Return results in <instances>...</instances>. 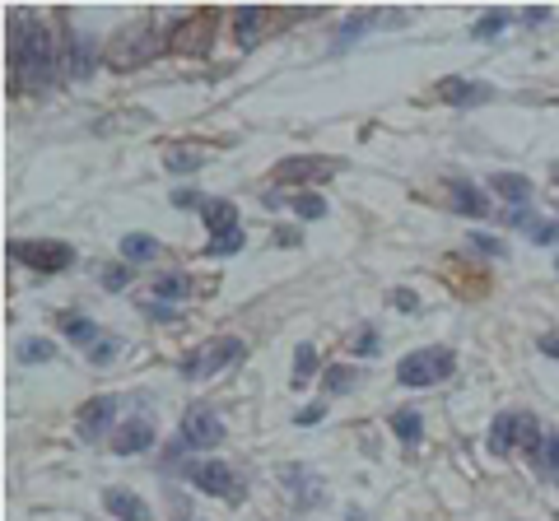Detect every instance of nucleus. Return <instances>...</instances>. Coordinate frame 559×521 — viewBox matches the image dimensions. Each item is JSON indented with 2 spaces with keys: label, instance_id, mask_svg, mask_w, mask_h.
I'll list each match as a JSON object with an SVG mask.
<instances>
[{
  "label": "nucleus",
  "instance_id": "f257e3e1",
  "mask_svg": "<svg viewBox=\"0 0 559 521\" xmlns=\"http://www.w3.org/2000/svg\"><path fill=\"white\" fill-rule=\"evenodd\" d=\"M10 70H14V84L19 80L52 84L56 75V38L33 14H19L10 24Z\"/></svg>",
  "mask_w": 559,
  "mask_h": 521
},
{
  "label": "nucleus",
  "instance_id": "f03ea898",
  "mask_svg": "<svg viewBox=\"0 0 559 521\" xmlns=\"http://www.w3.org/2000/svg\"><path fill=\"white\" fill-rule=\"evenodd\" d=\"M443 377H452V349H415V354L396 363L401 387H434Z\"/></svg>",
  "mask_w": 559,
  "mask_h": 521
},
{
  "label": "nucleus",
  "instance_id": "7ed1b4c3",
  "mask_svg": "<svg viewBox=\"0 0 559 521\" xmlns=\"http://www.w3.org/2000/svg\"><path fill=\"white\" fill-rule=\"evenodd\" d=\"M10 261L28 270H42V275H56V270H70L75 266V247L70 242H10Z\"/></svg>",
  "mask_w": 559,
  "mask_h": 521
},
{
  "label": "nucleus",
  "instance_id": "20e7f679",
  "mask_svg": "<svg viewBox=\"0 0 559 521\" xmlns=\"http://www.w3.org/2000/svg\"><path fill=\"white\" fill-rule=\"evenodd\" d=\"M518 442H527V447H532V452H541V424H536L532 415H522V410H513V415H499L490 424V452H513V447H518Z\"/></svg>",
  "mask_w": 559,
  "mask_h": 521
},
{
  "label": "nucleus",
  "instance_id": "39448f33",
  "mask_svg": "<svg viewBox=\"0 0 559 521\" xmlns=\"http://www.w3.org/2000/svg\"><path fill=\"white\" fill-rule=\"evenodd\" d=\"M210 33H215V14L196 10V14H187V19H178V24L168 28V47L201 56V52H210Z\"/></svg>",
  "mask_w": 559,
  "mask_h": 521
},
{
  "label": "nucleus",
  "instance_id": "423d86ee",
  "mask_svg": "<svg viewBox=\"0 0 559 521\" xmlns=\"http://www.w3.org/2000/svg\"><path fill=\"white\" fill-rule=\"evenodd\" d=\"M159 52V42H154V28L150 24H136V28H126V33H117V47L108 52V61L117 70L126 66H140V61H150V56Z\"/></svg>",
  "mask_w": 559,
  "mask_h": 521
},
{
  "label": "nucleus",
  "instance_id": "0eeeda50",
  "mask_svg": "<svg viewBox=\"0 0 559 521\" xmlns=\"http://www.w3.org/2000/svg\"><path fill=\"white\" fill-rule=\"evenodd\" d=\"M224 442V424H219L215 410H205V405H191L187 415H182V447H196V452H205V447H219Z\"/></svg>",
  "mask_w": 559,
  "mask_h": 521
},
{
  "label": "nucleus",
  "instance_id": "6e6552de",
  "mask_svg": "<svg viewBox=\"0 0 559 521\" xmlns=\"http://www.w3.org/2000/svg\"><path fill=\"white\" fill-rule=\"evenodd\" d=\"M238 354H243V340H233V335H229V340H215L210 349L191 354V359L182 363V373H187V377H215L219 368H224V363H233Z\"/></svg>",
  "mask_w": 559,
  "mask_h": 521
},
{
  "label": "nucleus",
  "instance_id": "1a4fd4ad",
  "mask_svg": "<svg viewBox=\"0 0 559 521\" xmlns=\"http://www.w3.org/2000/svg\"><path fill=\"white\" fill-rule=\"evenodd\" d=\"M187 480L201 489V494H210V498H233V470L224 466V461H196V466L187 470Z\"/></svg>",
  "mask_w": 559,
  "mask_h": 521
},
{
  "label": "nucleus",
  "instance_id": "9d476101",
  "mask_svg": "<svg viewBox=\"0 0 559 521\" xmlns=\"http://www.w3.org/2000/svg\"><path fill=\"white\" fill-rule=\"evenodd\" d=\"M150 447H154V419L145 415H131L117 428V438H112V452L117 456H136V452H150Z\"/></svg>",
  "mask_w": 559,
  "mask_h": 521
},
{
  "label": "nucleus",
  "instance_id": "9b49d317",
  "mask_svg": "<svg viewBox=\"0 0 559 521\" xmlns=\"http://www.w3.org/2000/svg\"><path fill=\"white\" fill-rule=\"evenodd\" d=\"M98 66V42L89 33H70L66 42V75L70 80H89Z\"/></svg>",
  "mask_w": 559,
  "mask_h": 521
},
{
  "label": "nucleus",
  "instance_id": "f8f14e48",
  "mask_svg": "<svg viewBox=\"0 0 559 521\" xmlns=\"http://www.w3.org/2000/svg\"><path fill=\"white\" fill-rule=\"evenodd\" d=\"M336 173V163L317 159V154H299V159H280L275 163V182H317V177Z\"/></svg>",
  "mask_w": 559,
  "mask_h": 521
},
{
  "label": "nucleus",
  "instance_id": "ddd939ff",
  "mask_svg": "<svg viewBox=\"0 0 559 521\" xmlns=\"http://www.w3.org/2000/svg\"><path fill=\"white\" fill-rule=\"evenodd\" d=\"M438 98L452 107H476V103H490L494 89L490 84H476V80H462V75H448V80L438 84Z\"/></svg>",
  "mask_w": 559,
  "mask_h": 521
},
{
  "label": "nucleus",
  "instance_id": "4468645a",
  "mask_svg": "<svg viewBox=\"0 0 559 521\" xmlns=\"http://www.w3.org/2000/svg\"><path fill=\"white\" fill-rule=\"evenodd\" d=\"M201 219H205V233H210L215 242L238 238V233H243V228H238V210H233V201H205Z\"/></svg>",
  "mask_w": 559,
  "mask_h": 521
},
{
  "label": "nucleus",
  "instance_id": "2eb2a0df",
  "mask_svg": "<svg viewBox=\"0 0 559 521\" xmlns=\"http://www.w3.org/2000/svg\"><path fill=\"white\" fill-rule=\"evenodd\" d=\"M112 415H117V401H112V396H94V401L80 410V438H98V433L112 424Z\"/></svg>",
  "mask_w": 559,
  "mask_h": 521
},
{
  "label": "nucleus",
  "instance_id": "dca6fc26",
  "mask_svg": "<svg viewBox=\"0 0 559 521\" xmlns=\"http://www.w3.org/2000/svg\"><path fill=\"white\" fill-rule=\"evenodd\" d=\"M280 480L294 489V498L299 503H322V480H317L313 470H303V466H285L280 470Z\"/></svg>",
  "mask_w": 559,
  "mask_h": 521
},
{
  "label": "nucleus",
  "instance_id": "f3484780",
  "mask_svg": "<svg viewBox=\"0 0 559 521\" xmlns=\"http://www.w3.org/2000/svg\"><path fill=\"white\" fill-rule=\"evenodd\" d=\"M103 503H108L112 517H122V521H150V508H145V498L126 494V489H108V494H103Z\"/></svg>",
  "mask_w": 559,
  "mask_h": 521
},
{
  "label": "nucleus",
  "instance_id": "a211bd4d",
  "mask_svg": "<svg viewBox=\"0 0 559 521\" xmlns=\"http://www.w3.org/2000/svg\"><path fill=\"white\" fill-rule=\"evenodd\" d=\"M261 19H266V10H261V5H243V10H238V19H233V38H238V47H243V52H252V47H257Z\"/></svg>",
  "mask_w": 559,
  "mask_h": 521
},
{
  "label": "nucleus",
  "instance_id": "6ab92c4d",
  "mask_svg": "<svg viewBox=\"0 0 559 521\" xmlns=\"http://www.w3.org/2000/svg\"><path fill=\"white\" fill-rule=\"evenodd\" d=\"M448 191H452V205L462 214H471V219H480V214L490 210V196L480 187H471V182H448Z\"/></svg>",
  "mask_w": 559,
  "mask_h": 521
},
{
  "label": "nucleus",
  "instance_id": "aec40b11",
  "mask_svg": "<svg viewBox=\"0 0 559 521\" xmlns=\"http://www.w3.org/2000/svg\"><path fill=\"white\" fill-rule=\"evenodd\" d=\"M490 187L499 191L504 201H513V205H522L527 196H532V182H527L522 173H494V177H490Z\"/></svg>",
  "mask_w": 559,
  "mask_h": 521
},
{
  "label": "nucleus",
  "instance_id": "412c9836",
  "mask_svg": "<svg viewBox=\"0 0 559 521\" xmlns=\"http://www.w3.org/2000/svg\"><path fill=\"white\" fill-rule=\"evenodd\" d=\"M164 168L168 173H196V168H205V149L196 145H178L164 154Z\"/></svg>",
  "mask_w": 559,
  "mask_h": 521
},
{
  "label": "nucleus",
  "instance_id": "4be33fe9",
  "mask_svg": "<svg viewBox=\"0 0 559 521\" xmlns=\"http://www.w3.org/2000/svg\"><path fill=\"white\" fill-rule=\"evenodd\" d=\"M164 252L154 238H145V233H126L122 238V256L131 261V266H140V261H154V256Z\"/></svg>",
  "mask_w": 559,
  "mask_h": 521
},
{
  "label": "nucleus",
  "instance_id": "5701e85b",
  "mask_svg": "<svg viewBox=\"0 0 559 521\" xmlns=\"http://www.w3.org/2000/svg\"><path fill=\"white\" fill-rule=\"evenodd\" d=\"M392 433L406 442V447H415V442H420V433H424L420 410H392Z\"/></svg>",
  "mask_w": 559,
  "mask_h": 521
},
{
  "label": "nucleus",
  "instance_id": "b1692460",
  "mask_svg": "<svg viewBox=\"0 0 559 521\" xmlns=\"http://www.w3.org/2000/svg\"><path fill=\"white\" fill-rule=\"evenodd\" d=\"M313 363H317V349L303 340V345L294 349V387H308V382H313Z\"/></svg>",
  "mask_w": 559,
  "mask_h": 521
},
{
  "label": "nucleus",
  "instance_id": "393cba45",
  "mask_svg": "<svg viewBox=\"0 0 559 521\" xmlns=\"http://www.w3.org/2000/svg\"><path fill=\"white\" fill-rule=\"evenodd\" d=\"M355 368H345V363H331V368H327V377H322V387H327L331 391V396H345V391H350V387H355Z\"/></svg>",
  "mask_w": 559,
  "mask_h": 521
},
{
  "label": "nucleus",
  "instance_id": "a878e982",
  "mask_svg": "<svg viewBox=\"0 0 559 521\" xmlns=\"http://www.w3.org/2000/svg\"><path fill=\"white\" fill-rule=\"evenodd\" d=\"M504 28H508V14L504 10H490V14H480L476 24H471V38L485 42V38H494V33H504Z\"/></svg>",
  "mask_w": 559,
  "mask_h": 521
},
{
  "label": "nucleus",
  "instance_id": "bb28decb",
  "mask_svg": "<svg viewBox=\"0 0 559 521\" xmlns=\"http://www.w3.org/2000/svg\"><path fill=\"white\" fill-rule=\"evenodd\" d=\"M61 331H66L70 340H80V345H89V340L98 335V326H94L89 317H75V312H70V317H61Z\"/></svg>",
  "mask_w": 559,
  "mask_h": 521
},
{
  "label": "nucleus",
  "instance_id": "cd10ccee",
  "mask_svg": "<svg viewBox=\"0 0 559 521\" xmlns=\"http://www.w3.org/2000/svg\"><path fill=\"white\" fill-rule=\"evenodd\" d=\"M154 294L168 298V303L187 298V275H159V280H154Z\"/></svg>",
  "mask_w": 559,
  "mask_h": 521
},
{
  "label": "nucleus",
  "instance_id": "c85d7f7f",
  "mask_svg": "<svg viewBox=\"0 0 559 521\" xmlns=\"http://www.w3.org/2000/svg\"><path fill=\"white\" fill-rule=\"evenodd\" d=\"M294 214H299V219H322V214H327V201H322V196H313V191H303V196H294Z\"/></svg>",
  "mask_w": 559,
  "mask_h": 521
},
{
  "label": "nucleus",
  "instance_id": "c756f323",
  "mask_svg": "<svg viewBox=\"0 0 559 521\" xmlns=\"http://www.w3.org/2000/svg\"><path fill=\"white\" fill-rule=\"evenodd\" d=\"M52 354H56L52 340H24V345H19V363H47Z\"/></svg>",
  "mask_w": 559,
  "mask_h": 521
},
{
  "label": "nucleus",
  "instance_id": "7c9ffc66",
  "mask_svg": "<svg viewBox=\"0 0 559 521\" xmlns=\"http://www.w3.org/2000/svg\"><path fill=\"white\" fill-rule=\"evenodd\" d=\"M373 19H382V14H355V19H345L341 33H336V47H350V38H359V33H364Z\"/></svg>",
  "mask_w": 559,
  "mask_h": 521
},
{
  "label": "nucleus",
  "instance_id": "2f4dec72",
  "mask_svg": "<svg viewBox=\"0 0 559 521\" xmlns=\"http://www.w3.org/2000/svg\"><path fill=\"white\" fill-rule=\"evenodd\" d=\"M131 275H136V266H108L103 270V289H126Z\"/></svg>",
  "mask_w": 559,
  "mask_h": 521
},
{
  "label": "nucleus",
  "instance_id": "473e14b6",
  "mask_svg": "<svg viewBox=\"0 0 559 521\" xmlns=\"http://www.w3.org/2000/svg\"><path fill=\"white\" fill-rule=\"evenodd\" d=\"M527 233H532V242H559V219H536Z\"/></svg>",
  "mask_w": 559,
  "mask_h": 521
},
{
  "label": "nucleus",
  "instance_id": "72a5a7b5",
  "mask_svg": "<svg viewBox=\"0 0 559 521\" xmlns=\"http://www.w3.org/2000/svg\"><path fill=\"white\" fill-rule=\"evenodd\" d=\"M536 456H541V466L559 470V433H550V438L541 442V452H536Z\"/></svg>",
  "mask_w": 559,
  "mask_h": 521
},
{
  "label": "nucleus",
  "instance_id": "f704fd0d",
  "mask_svg": "<svg viewBox=\"0 0 559 521\" xmlns=\"http://www.w3.org/2000/svg\"><path fill=\"white\" fill-rule=\"evenodd\" d=\"M471 247H476V252H485V256H504V242L485 238V233H471Z\"/></svg>",
  "mask_w": 559,
  "mask_h": 521
},
{
  "label": "nucleus",
  "instance_id": "c9c22d12",
  "mask_svg": "<svg viewBox=\"0 0 559 521\" xmlns=\"http://www.w3.org/2000/svg\"><path fill=\"white\" fill-rule=\"evenodd\" d=\"M350 345H355L359 354H378V331H373V326H364V331H359Z\"/></svg>",
  "mask_w": 559,
  "mask_h": 521
},
{
  "label": "nucleus",
  "instance_id": "e433bc0d",
  "mask_svg": "<svg viewBox=\"0 0 559 521\" xmlns=\"http://www.w3.org/2000/svg\"><path fill=\"white\" fill-rule=\"evenodd\" d=\"M322 415H327L322 405H303L299 415H294V424H299V428H313V424H322Z\"/></svg>",
  "mask_w": 559,
  "mask_h": 521
},
{
  "label": "nucleus",
  "instance_id": "4c0bfd02",
  "mask_svg": "<svg viewBox=\"0 0 559 521\" xmlns=\"http://www.w3.org/2000/svg\"><path fill=\"white\" fill-rule=\"evenodd\" d=\"M392 303H396L401 312H420V298L410 294V289H396V294H392Z\"/></svg>",
  "mask_w": 559,
  "mask_h": 521
},
{
  "label": "nucleus",
  "instance_id": "58836bf2",
  "mask_svg": "<svg viewBox=\"0 0 559 521\" xmlns=\"http://www.w3.org/2000/svg\"><path fill=\"white\" fill-rule=\"evenodd\" d=\"M243 247V233L238 238H224V242H210V256H229V252H238Z\"/></svg>",
  "mask_w": 559,
  "mask_h": 521
},
{
  "label": "nucleus",
  "instance_id": "ea45409f",
  "mask_svg": "<svg viewBox=\"0 0 559 521\" xmlns=\"http://www.w3.org/2000/svg\"><path fill=\"white\" fill-rule=\"evenodd\" d=\"M112 354H117V340H103L98 349H89V359H94V363H108Z\"/></svg>",
  "mask_w": 559,
  "mask_h": 521
},
{
  "label": "nucleus",
  "instance_id": "a19ab883",
  "mask_svg": "<svg viewBox=\"0 0 559 521\" xmlns=\"http://www.w3.org/2000/svg\"><path fill=\"white\" fill-rule=\"evenodd\" d=\"M178 205H205V201L196 196V187H182V191H178Z\"/></svg>",
  "mask_w": 559,
  "mask_h": 521
},
{
  "label": "nucleus",
  "instance_id": "79ce46f5",
  "mask_svg": "<svg viewBox=\"0 0 559 521\" xmlns=\"http://www.w3.org/2000/svg\"><path fill=\"white\" fill-rule=\"evenodd\" d=\"M541 349H546V354H555V359H559V335H541Z\"/></svg>",
  "mask_w": 559,
  "mask_h": 521
},
{
  "label": "nucleus",
  "instance_id": "37998d69",
  "mask_svg": "<svg viewBox=\"0 0 559 521\" xmlns=\"http://www.w3.org/2000/svg\"><path fill=\"white\" fill-rule=\"evenodd\" d=\"M145 312H150V317H159V321H173V308H159V303H150Z\"/></svg>",
  "mask_w": 559,
  "mask_h": 521
},
{
  "label": "nucleus",
  "instance_id": "c03bdc74",
  "mask_svg": "<svg viewBox=\"0 0 559 521\" xmlns=\"http://www.w3.org/2000/svg\"><path fill=\"white\" fill-rule=\"evenodd\" d=\"M527 19H532V24H541V19H550V10H546V5H532V10H527Z\"/></svg>",
  "mask_w": 559,
  "mask_h": 521
},
{
  "label": "nucleus",
  "instance_id": "a18cd8bd",
  "mask_svg": "<svg viewBox=\"0 0 559 521\" xmlns=\"http://www.w3.org/2000/svg\"><path fill=\"white\" fill-rule=\"evenodd\" d=\"M345 521H369V517H364L359 508H350V512H345Z\"/></svg>",
  "mask_w": 559,
  "mask_h": 521
},
{
  "label": "nucleus",
  "instance_id": "49530a36",
  "mask_svg": "<svg viewBox=\"0 0 559 521\" xmlns=\"http://www.w3.org/2000/svg\"><path fill=\"white\" fill-rule=\"evenodd\" d=\"M555 270H559V261H555Z\"/></svg>",
  "mask_w": 559,
  "mask_h": 521
}]
</instances>
